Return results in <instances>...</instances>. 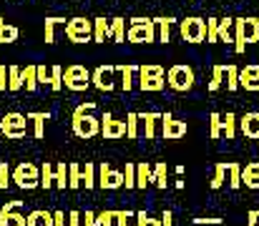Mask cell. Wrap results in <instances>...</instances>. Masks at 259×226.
I'll list each match as a JSON object with an SVG mask.
<instances>
[{"instance_id": "cell-20", "label": "cell", "mask_w": 259, "mask_h": 226, "mask_svg": "<svg viewBox=\"0 0 259 226\" xmlns=\"http://www.w3.org/2000/svg\"><path fill=\"white\" fill-rule=\"evenodd\" d=\"M242 186L259 191V161H249L247 166H242Z\"/></svg>"}, {"instance_id": "cell-23", "label": "cell", "mask_w": 259, "mask_h": 226, "mask_svg": "<svg viewBox=\"0 0 259 226\" xmlns=\"http://www.w3.org/2000/svg\"><path fill=\"white\" fill-rule=\"evenodd\" d=\"M151 181H154V168L146 161L136 163V189H146Z\"/></svg>"}, {"instance_id": "cell-55", "label": "cell", "mask_w": 259, "mask_h": 226, "mask_svg": "<svg viewBox=\"0 0 259 226\" xmlns=\"http://www.w3.org/2000/svg\"><path fill=\"white\" fill-rule=\"evenodd\" d=\"M5 91H8V68L0 66V93H5Z\"/></svg>"}, {"instance_id": "cell-48", "label": "cell", "mask_w": 259, "mask_h": 226, "mask_svg": "<svg viewBox=\"0 0 259 226\" xmlns=\"http://www.w3.org/2000/svg\"><path fill=\"white\" fill-rule=\"evenodd\" d=\"M10 178H13V171H10V163H8V161H3V163H0V189H8V184H10Z\"/></svg>"}, {"instance_id": "cell-54", "label": "cell", "mask_w": 259, "mask_h": 226, "mask_svg": "<svg viewBox=\"0 0 259 226\" xmlns=\"http://www.w3.org/2000/svg\"><path fill=\"white\" fill-rule=\"evenodd\" d=\"M83 226H98V214L96 211H86L83 214Z\"/></svg>"}, {"instance_id": "cell-30", "label": "cell", "mask_w": 259, "mask_h": 226, "mask_svg": "<svg viewBox=\"0 0 259 226\" xmlns=\"http://www.w3.org/2000/svg\"><path fill=\"white\" fill-rule=\"evenodd\" d=\"M224 83H227V91H232V93L239 88V68L234 63L224 66Z\"/></svg>"}, {"instance_id": "cell-40", "label": "cell", "mask_w": 259, "mask_h": 226, "mask_svg": "<svg viewBox=\"0 0 259 226\" xmlns=\"http://www.w3.org/2000/svg\"><path fill=\"white\" fill-rule=\"evenodd\" d=\"M219 40V18H206V43Z\"/></svg>"}, {"instance_id": "cell-47", "label": "cell", "mask_w": 259, "mask_h": 226, "mask_svg": "<svg viewBox=\"0 0 259 226\" xmlns=\"http://www.w3.org/2000/svg\"><path fill=\"white\" fill-rule=\"evenodd\" d=\"M136 226H161V216L156 219V216H151L146 211H139L136 214Z\"/></svg>"}, {"instance_id": "cell-36", "label": "cell", "mask_w": 259, "mask_h": 226, "mask_svg": "<svg viewBox=\"0 0 259 226\" xmlns=\"http://www.w3.org/2000/svg\"><path fill=\"white\" fill-rule=\"evenodd\" d=\"M58 25H66V18H58V15L46 18V43H53L56 40V28Z\"/></svg>"}, {"instance_id": "cell-10", "label": "cell", "mask_w": 259, "mask_h": 226, "mask_svg": "<svg viewBox=\"0 0 259 226\" xmlns=\"http://www.w3.org/2000/svg\"><path fill=\"white\" fill-rule=\"evenodd\" d=\"M66 38L71 43H86V40H93V20H88L83 15L78 18H71L66 23Z\"/></svg>"}, {"instance_id": "cell-21", "label": "cell", "mask_w": 259, "mask_h": 226, "mask_svg": "<svg viewBox=\"0 0 259 226\" xmlns=\"http://www.w3.org/2000/svg\"><path fill=\"white\" fill-rule=\"evenodd\" d=\"M108 38H111V20L93 18V40L96 43H106Z\"/></svg>"}, {"instance_id": "cell-24", "label": "cell", "mask_w": 259, "mask_h": 226, "mask_svg": "<svg viewBox=\"0 0 259 226\" xmlns=\"http://www.w3.org/2000/svg\"><path fill=\"white\" fill-rule=\"evenodd\" d=\"M156 20V35H159V40L161 43H169L171 40V25L174 23H179V20H174V18H154Z\"/></svg>"}, {"instance_id": "cell-19", "label": "cell", "mask_w": 259, "mask_h": 226, "mask_svg": "<svg viewBox=\"0 0 259 226\" xmlns=\"http://www.w3.org/2000/svg\"><path fill=\"white\" fill-rule=\"evenodd\" d=\"M116 73L121 75V88L128 93V91L136 85V78H139V66H136V63H123V66H116Z\"/></svg>"}, {"instance_id": "cell-42", "label": "cell", "mask_w": 259, "mask_h": 226, "mask_svg": "<svg viewBox=\"0 0 259 226\" xmlns=\"http://www.w3.org/2000/svg\"><path fill=\"white\" fill-rule=\"evenodd\" d=\"M222 83H224V66H214V68H211V80H209V91H211V93L219 91Z\"/></svg>"}, {"instance_id": "cell-57", "label": "cell", "mask_w": 259, "mask_h": 226, "mask_svg": "<svg viewBox=\"0 0 259 226\" xmlns=\"http://www.w3.org/2000/svg\"><path fill=\"white\" fill-rule=\"evenodd\" d=\"M247 226H259V209H252L247 214Z\"/></svg>"}, {"instance_id": "cell-22", "label": "cell", "mask_w": 259, "mask_h": 226, "mask_svg": "<svg viewBox=\"0 0 259 226\" xmlns=\"http://www.w3.org/2000/svg\"><path fill=\"white\" fill-rule=\"evenodd\" d=\"M237 128H239V118H237L234 113L222 116V136H224L227 141H234V139H237Z\"/></svg>"}, {"instance_id": "cell-45", "label": "cell", "mask_w": 259, "mask_h": 226, "mask_svg": "<svg viewBox=\"0 0 259 226\" xmlns=\"http://www.w3.org/2000/svg\"><path fill=\"white\" fill-rule=\"evenodd\" d=\"M154 186L166 189V163H156L154 166Z\"/></svg>"}, {"instance_id": "cell-37", "label": "cell", "mask_w": 259, "mask_h": 226, "mask_svg": "<svg viewBox=\"0 0 259 226\" xmlns=\"http://www.w3.org/2000/svg\"><path fill=\"white\" fill-rule=\"evenodd\" d=\"M139 126H141V123H139V113H134V111H131V113L126 116V139H131V141H134V139H139V136H141Z\"/></svg>"}, {"instance_id": "cell-34", "label": "cell", "mask_w": 259, "mask_h": 226, "mask_svg": "<svg viewBox=\"0 0 259 226\" xmlns=\"http://www.w3.org/2000/svg\"><path fill=\"white\" fill-rule=\"evenodd\" d=\"M20 35V30L15 25H8L3 18H0V43H15Z\"/></svg>"}, {"instance_id": "cell-13", "label": "cell", "mask_w": 259, "mask_h": 226, "mask_svg": "<svg viewBox=\"0 0 259 226\" xmlns=\"http://www.w3.org/2000/svg\"><path fill=\"white\" fill-rule=\"evenodd\" d=\"M23 201H5L0 209V226H28V216L20 214Z\"/></svg>"}, {"instance_id": "cell-33", "label": "cell", "mask_w": 259, "mask_h": 226, "mask_svg": "<svg viewBox=\"0 0 259 226\" xmlns=\"http://www.w3.org/2000/svg\"><path fill=\"white\" fill-rule=\"evenodd\" d=\"M83 186V168L78 163L68 166V189H81Z\"/></svg>"}, {"instance_id": "cell-59", "label": "cell", "mask_w": 259, "mask_h": 226, "mask_svg": "<svg viewBox=\"0 0 259 226\" xmlns=\"http://www.w3.org/2000/svg\"><path fill=\"white\" fill-rule=\"evenodd\" d=\"M0 139H3V133H0Z\"/></svg>"}, {"instance_id": "cell-7", "label": "cell", "mask_w": 259, "mask_h": 226, "mask_svg": "<svg viewBox=\"0 0 259 226\" xmlns=\"http://www.w3.org/2000/svg\"><path fill=\"white\" fill-rule=\"evenodd\" d=\"M179 33L186 43H204L206 40V20L189 15V18L179 20Z\"/></svg>"}, {"instance_id": "cell-35", "label": "cell", "mask_w": 259, "mask_h": 226, "mask_svg": "<svg viewBox=\"0 0 259 226\" xmlns=\"http://www.w3.org/2000/svg\"><path fill=\"white\" fill-rule=\"evenodd\" d=\"M83 186L86 189H96L98 186V166L86 161V168H83Z\"/></svg>"}, {"instance_id": "cell-12", "label": "cell", "mask_w": 259, "mask_h": 226, "mask_svg": "<svg viewBox=\"0 0 259 226\" xmlns=\"http://www.w3.org/2000/svg\"><path fill=\"white\" fill-rule=\"evenodd\" d=\"M91 85L101 93H111L116 88V66H98L96 71H91Z\"/></svg>"}, {"instance_id": "cell-32", "label": "cell", "mask_w": 259, "mask_h": 226, "mask_svg": "<svg viewBox=\"0 0 259 226\" xmlns=\"http://www.w3.org/2000/svg\"><path fill=\"white\" fill-rule=\"evenodd\" d=\"M23 88L28 93H35L38 88V73H35V66H25L23 68Z\"/></svg>"}, {"instance_id": "cell-25", "label": "cell", "mask_w": 259, "mask_h": 226, "mask_svg": "<svg viewBox=\"0 0 259 226\" xmlns=\"http://www.w3.org/2000/svg\"><path fill=\"white\" fill-rule=\"evenodd\" d=\"M28 121H33V136H35V139H43V136H46V121H48V113L33 111V113H28Z\"/></svg>"}, {"instance_id": "cell-52", "label": "cell", "mask_w": 259, "mask_h": 226, "mask_svg": "<svg viewBox=\"0 0 259 226\" xmlns=\"http://www.w3.org/2000/svg\"><path fill=\"white\" fill-rule=\"evenodd\" d=\"M128 219H136L131 211H116V226H128Z\"/></svg>"}, {"instance_id": "cell-46", "label": "cell", "mask_w": 259, "mask_h": 226, "mask_svg": "<svg viewBox=\"0 0 259 226\" xmlns=\"http://www.w3.org/2000/svg\"><path fill=\"white\" fill-rule=\"evenodd\" d=\"M123 186H126V189H136V163H126V171H123Z\"/></svg>"}, {"instance_id": "cell-27", "label": "cell", "mask_w": 259, "mask_h": 226, "mask_svg": "<svg viewBox=\"0 0 259 226\" xmlns=\"http://www.w3.org/2000/svg\"><path fill=\"white\" fill-rule=\"evenodd\" d=\"M219 40L234 43V18H219Z\"/></svg>"}, {"instance_id": "cell-2", "label": "cell", "mask_w": 259, "mask_h": 226, "mask_svg": "<svg viewBox=\"0 0 259 226\" xmlns=\"http://www.w3.org/2000/svg\"><path fill=\"white\" fill-rule=\"evenodd\" d=\"M136 85L144 93H159V91H164V85H166L164 66H159V63H144V66H139Z\"/></svg>"}, {"instance_id": "cell-26", "label": "cell", "mask_w": 259, "mask_h": 226, "mask_svg": "<svg viewBox=\"0 0 259 226\" xmlns=\"http://www.w3.org/2000/svg\"><path fill=\"white\" fill-rule=\"evenodd\" d=\"M28 226H53V214L46 209H35L28 214Z\"/></svg>"}, {"instance_id": "cell-50", "label": "cell", "mask_w": 259, "mask_h": 226, "mask_svg": "<svg viewBox=\"0 0 259 226\" xmlns=\"http://www.w3.org/2000/svg\"><path fill=\"white\" fill-rule=\"evenodd\" d=\"M35 73H38V85H51V68L35 66Z\"/></svg>"}, {"instance_id": "cell-53", "label": "cell", "mask_w": 259, "mask_h": 226, "mask_svg": "<svg viewBox=\"0 0 259 226\" xmlns=\"http://www.w3.org/2000/svg\"><path fill=\"white\" fill-rule=\"evenodd\" d=\"M68 226H83V214L81 211H71L68 214Z\"/></svg>"}, {"instance_id": "cell-16", "label": "cell", "mask_w": 259, "mask_h": 226, "mask_svg": "<svg viewBox=\"0 0 259 226\" xmlns=\"http://www.w3.org/2000/svg\"><path fill=\"white\" fill-rule=\"evenodd\" d=\"M239 131H242L244 139L259 141V111H249L239 118Z\"/></svg>"}, {"instance_id": "cell-17", "label": "cell", "mask_w": 259, "mask_h": 226, "mask_svg": "<svg viewBox=\"0 0 259 226\" xmlns=\"http://www.w3.org/2000/svg\"><path fill=\"white\" fill-rule=\"evenodd\" d=\"M239 88L249 91V93H259V66L249 63L239 71Z\"/></svg>"}, {"instance_id": "cell-9", "label": "cell", "mask_w": 259, "mask_h": 226, "mask_svg": "<svg viewBox=\"0 0 259 226\" xmlns=\"http://www.w3.org/2000/svg\"><path fill=\"white\" fill-rule=\"evenodd\" d=\"M91 85V71L81 63H73L63 71V88L73 91V93H81Z\"/></svg>"}, {"instance_id": "cell-18", "label": "cell", "mask_w": 259, "mask_h": 226, "mask_svg": "<svg viewBox=\"0 0 259 226\" xmlns=\"http://www.w3.org/2000/svg\"><path fill=\"white\" fill-rule=\"evenodd\" d=\"M161 121V113H154V111H149V113H139V123H141V136L146 139V141H154L156 139V123Z\"/></svg>"}, {"instance_id": "cell-29", "label": "cell", "mask_w": 259, "mask_h": 226, "mask_svg": "<svg viewBox=\"0 0 259 226\" xmlns=\"http://www.w3.org/2000/svg\"><path fill=\"white\" fill-rule=\"evenodd\" d=\"M23 88V68L18 66H8V91H20Z\"/></svg>"}, {"instance_id": "cell-3", "label": "cell", "mask_w": 259, "mask_h": 226, "mask_svg": "<svg viewBox=\"0 0 259 226\" xmlns=\"http://www.w3.org/2000/svg\"><path fill=\"white\" fill-rule=\"evenodd\" d=\"M126 40L128 43H154V40H159L156 20H151V18H131L128 30H126Z\"/></svg>"}, {"instance_id": "cell-39", "label": "cell", "mask_w": 259, "mask_h": 226, "mask_svg": "<svg viewBox=\"0 0 259 226\" xmlns=\"http://www.w3.org/2000/svg\"><path fill=\"white\" fill-rule=\"evenodd\" d=\"M224 181H227V161H222V163L214 166V178L209 181V186H211V189H222Z\"/></svg>"}, {"instance_id": "cell-31", "label": "cell", "mask_w": 259, "mask_h": 226, "mask_svg": "<svg viewBox=\"0 0 259 226\" xmlns=\"http://www.w3.org/2000/svg\"><path fill=\"white\" fill-rule=\"evenodd\" d=\"M111 38L116 43H126V20L123 18H111Z\"/></svg>"}, {"instance_id": "cell-41", "label": "cell", "mask_w": 259, "mask_h": 226, "mask_svg": "<svg viewBox=\"0 0 259 226\" xmlns=\"http://www.w3.org/2000/svg\"><path fill=\"white\" fill-rule=\"evenodd\" d=\"M209 136L217 141L222 139V113H211L209 116Z\"/></svg>"}, {"instance_id": "cell-15", "label": "cell", "mask_w": 259, "mask_h": 226, "mask_svg": "<svg viewBox=\"0 0 259 226\" xmlns=\"http://www.w3.org/2000/svg\"><path fill=\"white\" fill-rule=\"evenodd\" d=\"M186 121H176L171 113H161V139L164 141H179L186 136Z\"/></svg>"}, {"instance_id": "cell-4", "label": "cell", "mask_w": 259, "mask_h": 226, "mask_svg": "<svg viewBox=\"0 0 259 226\" xmlns=\"http://www.w3.org/2000/svg\"><path fill=\"white\" fill-rule=\"evenodd\" d=\"M194 83H196L194 68L186 66V63H176V66H171V68L166 71V85H169L171 91H176V93H186V91H191Z\"/></svg>"}, {"instance_id": "cell-58", "label": "cell", "mask_w": 259, "mask_h": 226, "mask_svg": "<svg viewBox=\"0 0 259 226\" xmlns=\"http://www.w3.org/2000/svg\"><path fill=\"white\" fill-rule=\"evenodd\" d=\"M161 226H174V214L169 211V209L161 214Z\"/></svg>"}, {"instance_id": "cell-38", "label": "cell", "mask_w": 259, "mask_h": 226, "mask_svg": "<svg viewBox=\"0 0 259 226\" xmlns=\"http://www.w3.org/2000/svg\"><path fill=\"white\" fill-rule=\"evenodd\" d=\"M227 173H229V186L232 189H239L242 186V166L237 161H229L227 163Z\"/></svg>"}, {"instance_id": "cell-56", "label": "cell", "mask_w": 259, "mask_h": 226, "mask_svg": "<svg viewBox=\"0 0 259 226\" xmlns=\"http://www.w3.org/2000/svg\"><path fill=\"white\" fill-rule=\"evenodd\" d=\"M53 226H68V221H66V214H63V211H53Z\"/></svg>"}, {"instance_id": "cell-43", "label": "cell", "mask_w": 259, "mask_h": 226, "mask_svg": "<svg viewBox=\"0 0 259 226\" xmlns=\"http://www.w3.org/2000/svg\"><path fill=\"white\" fill-rule=\"evenodd\" d=\"M51 91H63V68L61 66H53L51 68Z\"/></svg>"}, {"instance_id": "cell-8", "label": "cell", "mask_w": 259, "mask_h": 226, "mask_svg": "<svg viewBox=\"0 0 259 226\" xmlns=\"http://www.w3.org/2000/svg\"><path fill=\"white\" fill-rule=\"evenodd\" d=\"M13 181H15V186L30 191V189L40 186V168L35 163H30V161H23V163H18L13 168Z\"/></svg>"}, {"instance_id": "cell-5", "label": "cell", "mask_w": 259, "mask_h": 226, "mask_svg": "<svg viewBox=\"0 0 259 226\" xmlns=\"http://www.w3.org/2000/svg\"><path fill=\"white\" fill-rule=\"evenodd\" d=\"M0 133H3V139H10V141L25 139L28 136V116H23V113L0 116Z\"/></svg>"}, {"instance_id": "cell-44", "label": "cell", "mask_w": 259, "mask_h": 226, "mask_svg": "<svg viewBox=\"0 0 259 226\" xmlns=\"http://www.w3.org/2000/svg\"><path fill=\"white\" fill-rule=\"evenodd\" d=\"M56 186H58V189H66V186H68V168H66L63 161L56 163Z\"/></svg>"}, {"instance_id": "cell-49", "label": "cell", "mask_w": 259, "mask_h": 226, "mask_svg": "<svg viewBox=\"0 0 259 226\" xmlns=\"http://www.w3.org/2000/svg\"><path fill=\"white\" fill-rule=\"evenodd\" d=\"M224 219H219V216H196V219H191V224L196 226H217L222 224Z\"/></svg>"}, {"instance_id": "cell-51", "label": "cell", "mask_w": 259, "mask_h": 226, "mask_svg": "<svg viewBox=\"0 0 259 226\" xmlns=\"http://www.w3.org/2000/svg\"><path fill=\"white\" fill-rule=\"evenodd\" d=\"M116 224V211H98V226H113Z\"/></svg>"}, {"instance_id": "cell-11", "label": "cell", "mask_w": 259, "mask_h": 226, "mask_svg": "<svg viewBox=\"0 0 259 226\" xmlns=\"http://www.w3.org/2000/svg\"><path fill=\"white\" fill-rule=\"evenodd\" d=\"M121 186H123V173L116 171L108 161L98 163V189H103V191H116V189H121Z\"/></svg>"}, {"instance_id": "cell-28", "label": "cell", "mask_w": 259, "mask_h": 226, "mask_svg": "<svg viewBox=\"0 0 259 226\" xmlns=\"http://www.w3.org/2000/svg\"><path fill=\"white\" fill-rule=\"evenodd\" d=\"M40 186L43 189H53L56 186V166L51 161H46L40 166Z\"/></svg>"}, {"instance_id": "cell-1", "label": "cell", "mask_w": 259, "mask_h": 226, "mask_svg": "<svg viewBox=\"0 0 259 226\" xmlns=\"http://www.w3.org/2000/svg\"><path fill=\"white\" fill-rule=\"evenodd\" d=\"M249 43H259V18H234V51L244 53Z\"/></svg>"}, {"instance_id": "cell-14", "label": "cell", "mask_w": 259, "mask_h": 226, "mask_svg": "<svg viewBox=\"0 0 259 226\" xmlns=\"http://www.w3.org/2000/svg\"><path fill=\"white\" fill-rule=\"evenodd\" d=\"M101 136L103 141H118L126 136V121H118L116 116L111 113H103L101 116Z\"/></svg>"}, {"instance_id": "cell-6", "label": "cell", "mask_w": 259, "mask_h": 226, "mask_svg": "<svg viewBox=\"0 0 259 226\" xmlns=\"http://www.w3.org/2000/svg\"><path fill=\"white\" fill-rule=\"evenodd\" d=\"M71 126H73V133L78 139H96L101 133V118L93 111L91 113H73Z\"/></svg>"}]
</instances>
